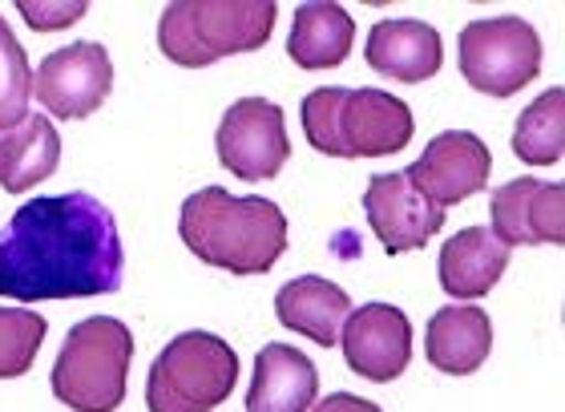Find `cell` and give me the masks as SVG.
Here are the masks:
<instances>
[{"mask_svg":"<svg viewBox=\"0 0 565 412\" xmlns=\"http://www.w3.org/2000/svg\"><path fill=\"white\" fill-rule=\"evenodd\" d=\"M126 272L118 223L85 190L24 202L0 231V299H89L114 295Z\"/></svg>","mask_w":565,"mask_h":412,"instance_id":"1","label":"cell"},{"mask_svg":"<svg viewBox=\"0 0 565 412\" xmlns=\"http://www.w3.org/2000/svg\"><path fill=\"white\" fill-rule=\"evenodd\" d=\"M178 235L206 267L231 275H267L287 251V214L259 194H226L202 187L182 202Z\"/></svg>","mask_w":565,"mask_h":412,"instance_id":"2","label":"cell"},{"mask_svg":"<svg viewBox=\"0 0 565 412\" xmlns=\"http://www.w3.org/2000/svg\"><path fill=\"white\" fill-rule=\"evenodd\" d=\"M307 141L328 158H384L413 141V109L384 89H311L303 97Z\"/></svg>","mask_w":565,"mask_h":412,"instance_id":"3","label":"cell"},{"mask_svg":"<svg viewBox=\"0 0 565 412\" xmlns=\"http://www.w3.org/2000/svg\"><path fill=\"white\" fill-rule=\"evenodd\" d=\"M275 0H174L158 21V49L182 70H202L271 41Z\"/></svg>","mask_w":565,"mask_h":412,"instance_id":"4","label":"cell"},{"mask_svg":"<svg viewBox=\"0 0 565 412\" xmlns=\"http://www.w3.org/2000/svg\"><path fill=\"white\" fill-rule=\"evenodd\" d=\"M134 365V336L114 316L82 319L65 331L53 365V397L73 412H118Z\"/></svg>","mask_w":565,"mask_h":412,"instance_id":"5","label":"cell"},{"mask_svg":"<svg viewBox=\"0 0 565 412\" xmlns=\"http://www.w3.org/2000/svg\"><path fill=\"white\" fill-rule=\"evenodd\" d=\"M238 384V352L214 331H182L146 380L150 412H214Z\"/></svg>","mask_w":565,"mask_h":412,"instance_id":"6","label":"cell"},{"mask_svg":"<svg viewBox=\"0 0 565 412\" xmlns=\"http://www.w3.org/2000/svg\"><path fill=\"white\" fill-rule=\"evenodd\" d=\"M457 53L460 77L489 97H513L542 73V36L521 17L465 24Z\"/></svg>","mask_w":565,"mask_h":412,"instance_id":"7","label":"cell"},{"mask_svg":"<svg viewBox=\"0 0 565 412\" xmlns=\"http://www.w3.org/2000/svg\"><path fill=\"white\" fill-rule=\"evenodd\" d=\"M214 146H218V162L243 182H267L291 158L282 109L267 97H243L226 109Z\"/></svg>","mask_w":565,"mask_h":412,"instance_id":"8","label":"cell"},{"mask_svg":"<svg viewBox=\"0 0 565 412\" xmlns=\"http://www.w3.org/2000/svg\"><path fill=\"white\" fill-rule=\"evenodd\" d=\"M114 89V61L102 41H73L41 61L33 97L61 122H82L106 106Z\"/></svg>","mask_w":565,"mask_h":412,"instance_id":"9","label":"cell"},{"mask_svg":"<svg viewBox=\"0 0 565 412\" xmlns=\"http://www.w3.org/2000/svg\"><path fill=\"white\" fill-rule=\"evenodd\" d=\"M489 170H493V154H489V146H484L477 134L445 130L424 146L420 158L404 170V178H408L433 207L448 211V207L472 199L477 190H484Z\"/></svg>","mask_w":565,"mask_h":412,"instance_id":"10","label":"cell"},{"mask_svg":"<svg viewBox=\"0 0 565 412\" xmlns=\"http://www.w3.org/2000/svg\"><path fill=\"white\" fill-rule=\"evenodd\" d=\"M343 360L355 377L372 384H388L404 377V368L413 360V324L401 307L392 304H364L348 311L340 331Z\"/></svg>","mask_w":565,"mask_h":412,"instance_id":"11","label":"cell"},{"mask_svg":"<svg viewBox=\"0 0 565 412\" xmlns=\"http://www.w3.org/2000/svg\"><path fill=\"white\" fill-rule=\"evenodd\" d=\"M493 235L505 247H530V243H565V187L545 178H513L493 190Z\"/></svg>","mask_w":565,"mask_h":412,"instance_id":"12","label":"cell"},{"mask_svg":"<svg viewBox=\"0 0 565 412\" xmlns=\"http://www.w3.org/2000/svg\"><path fill=\"white\" fill-rule=\"evenodd\" d=\"M364 211L388 255L420 251L424 243L445 226V211L424 199L420 190L404 178V170H396V175H376L367 182Z\"/></svg>","mask_w":565,"mask_h":412,"instance_id":"13","label":"cell"},{"mask_svg":"<svg viewBox=\"0 0 565 412\" xmlns=\"http://www.w3.org/2000/svg\"><path fill=\"white\" fill-rule=\"evenodd\" d=\"M364 57L372 70L392 82L416 85L436 77L440 61H445V41L424 21H380L367 33Z\"/></svg>","mask_w":565,"mask_h":412,"instance_id":"14","label":"cell"},{"mask_svg":"<svg viewBox=\"0 0 565 412\" xmlns=\"http://www.w3.org/2000/svg\"><path fill=\"white\" fill-rule=\"evenodd\" d=\"M319 397V372L311 356L291 344H267L255 360L247 412H311Z\"/></svg>","mask_w":565,"mask_h":412,"instance_id":"15","label":"cell"},{"mask_svg":"<svg viewBox=\"0 0 565 412\" xmlns=\"http://www.w3.org/2000/svg\"><path fill=\"white\" fill-rule=\"evenodd\" d=\"M348 311H352L348 292L323 279V275H299V279L282 283L279 295H275V316H279L282 328L316 340L319 348L340 344Z\"/></svg>","mask_w":565,"mask_h":412,"instance_id":"16","label":"cell"},{"mask_svg":"<svg viewBox=\"0 0 565 412\" xmlns=\"http://www.w3.org/2000/svg\"><path fill=\"white\" fill-rule=\"evenodd\" d=\"M509 267V247L489 226H465L440 251V287L452 299H484Z\"/></svg>","mask_w":565,"mask_h":412,"instance_id":"17","label":"cell"},{"mask_svg":"<svg viewBox=\"0 0 565 412\" xmlns=\"http://www.w3.org/2000/svg\"><path fill=\"white\" fill-rule=\"evenodd\" d=\"M493 348V324L481 307H440L428 319V336H424V356L428 365L448 372V377H469L489 360Z\"/></svg>","mask_w":565,"mask_h":412,"instance_id":"18","label":"cell"},{"mask_svg":"<svg viewBox=\"0 0 565 412\" xmlns=\"http://www.w3.org/2000/svg\"><path fill=\"white\" fill-rule=\"evenodd\" d=\"M355 21L335 0H307L295 9L287 53L299 70H335L352 57Z\"/></svg>","mask_w":565,"mask_h":412,"instance_id":"19","label":"cell"},{"mask_svg":"<svg viewBox=\"0 0 565 412\" xmlns=\"http://www.w3.org/2000/svg\"><path fill=\"white\" fill-rule=\"evenodd\" d=\"M61 166V138L57 126L45 114L24 118L21 126L4 130V166H0V187L9 194L41 187L45 178L57 175Z\"/></svg>","mask_w":565,"mask_h":412,"instance_id":"20","label":"cell"},{"mask_svg":"<svg viewBox=\"0 0 565 412\" xmlns=\"http://www.w3.org/2000/svg\"><path fill=\"white\" fill-rule=\"evenodd\" d=\"M513 150L530 166H557L565 154V89L554 85L533 106L521 109L518 130H513Z\"/></svg>","mask_w":565,"mask_h":412,"instance_id":"21","label":"cell"},{"mask_svg":"<svg viewBox=\"0 0 565 412\" xmlns=\"http://www.w3.org/2000/svg\"><path fill=\"white\" fill-rule=\"evenodd\" d=\"M49 319L33 307H0V380H17L36 365Z\"/></svg>","mask_w":565,"mask_h":412,"instance_id":"22","label":"cell"},{"mask_svg":"<svg viewBox=\"0 0 565 412\" xmlns=\"http://www.w3.org/2000/svg\"><path fill=\"white\" fill-rule=\"evenodd\" d=\"M29 97H33V65L24 57L17 33L0 17V130H12L29 118Z\"/></svg>","mask_w":565,"mask_h":412,"instance_id":"23","label":"cell"},{"mask_svg":"<svg viewBox=\"0 0 565 412\" xmlns=\"http://www.w3.org/2000/svg\"><path fill=\"white\" fill-rule=\"evenodd\" d=\"M17 12H21L24 21L33 24V29H41V33H57V29H65V24L82 21L85 17V4L77 0V4H49V0H21L17 4Z\"/></svg>","mask_w":565,"mask_h":412,"instance_id":"24","label":"cell"},{"mask_svg":"<svg viewBox=\"0 0 565 412\" xmlns=\"http://www.w3.org/2000/svg\"><path fill=\"white\" fill-rule=\"evenodd\" d=\"M316 412H384L380 404L364 401V397H352V392H331L316 404Z\"/></svg>","mask_w":565,"mask_h":412,"instance_id":"25","label":"cell"},{"mask_svg":"<svg viewBox=\"0 0 565 412\" xmlns=\"http://www.w3.org/2000/svg\"><path fill=\"white\" fill-rule=\"evenodd\" d=\"M0 166H4V130H0Z\"/></svg>","mask_w":565,"mask_h":412,"instance_id":"26","label":"cell"}]
</instances>
